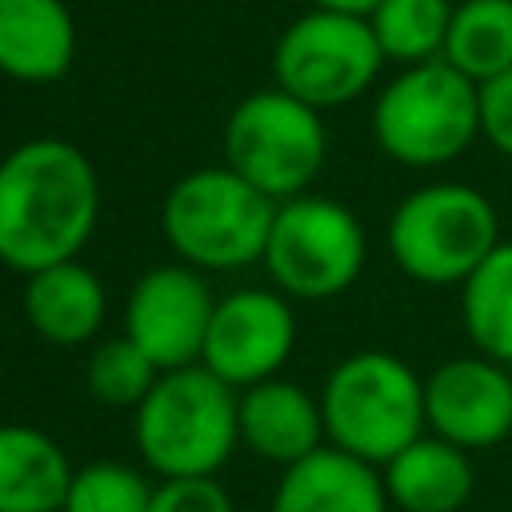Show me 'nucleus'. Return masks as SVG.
I'll list each match as a JSON object with an SVG mask.
<instances>
[{"label":"nucleus","mask_w":512,"mask_h":512,"mask_svg":"<svg viewBox=\"0 0 512 512\" xmlns=\"http://www.w3.org/2000/svg\"><path fill=\"white\" fill-rule=\"evenodd\" d=\"M212 312H216V300L200 268L156 264L128 292L124 336L140 344L160 372L188 368V364H200Z\"/></svg>","instance_id":"9d476101"},{"label":"nucleus","mask_w":512,"mask_h":512,"mask_svg":"<svg viewBox=\"0 0 512 512\" xmlns=\"http://www.w3.org/2000/svg\"><path fill=\"white\" fill-rule=\"evenodd\" d=\"M132 436L160 480L216 476L240 444V392L204 364L160 372L132 416Z\"/></svg>","instance_id":"f03ea898"},{"label":"nucleus","mask_w":512,"mask_h":512,"mask_svg":"<svg viewBox=\"0 0 512 512\" xmlns=\"http://www.w3.org/2000/svg\"><path fill=\"white\" fill-rule=\"evenodd\" d=\"M156 484H148L136 468L116 460H96L76 468L64 512H148Z\"/></svg>","instance_id":"5701e85b"},{"label":"nucleus","mask_w":512,"mask_h":512,"mask_svg":"<svg viewBox=\"0 0 512 512\" xmlns=\"http://www.w3.org/2000/svg\"><path fill=\"white\" fill-rule=\"evenodd\" d=\"M276 200L236 176L228 164L180 176L160 208V228L180 264L200 272H232L264 260Z\"/></svg>","instance_id":"7ed1b4c3"},{"label":"nucleus","mask_w":512,"mask_h":512,"mask_svg":"<svg viewBox=\"0 0 512 512\" xmlns=\"http://www.w3.org/2000/svg\"><path fill=\"white\" fill-rule=\"evenodd\" d=\"M24 320L48 344H60V348L88 344L104 324L100 276L80 260L48 264L24 276Z\"/></svg>","instance_id":"dca6fc26"},{"label":"nucleus","mask_w":512,"mask_h":512,"mask_svg":"<svg viewBox=\"0 0 512 512\" xmlns=\"http://www.w3.org/2000/svg\"><path fill=\"white\" fill-rule=\"evenodd\" d=\"M328 156V132L312 104L284 88L244 96L224 120V164L276 204L304 196Z\"/></svg>","instance_id":"0eeeda50"},{"label":"nucleus","mask_w":512,"mask_h":512,"mask_svg":"<svg viewBox=\"0 0 512 512\" xmlns=\"http://www.w3.org/2000/svg\"><path fill=\"white\" fill-rule=\"evenodd\" d=\"M368 244L352 208L328 196H292L276 204L264 268L284 296L328 300L356 284Z\"/></svg>","instance_id":"1a4fd4ad"},{"label":"nucleus","mask_w":512,"mask_h":512,"mask_svg":"<svg viewBox=\"0 0 512 512\" xmlns=\"http://www.w3.org/2000/svg\"><path fill=\"white\" fill-rule=\"evenodd\" d=\"M76 60V20L64 0H0V72L52 84Z\"/></svg>","instance_id":"2eb2a0df"},{"label":"nucleus","mask_w":512,"mask_h":512,"mask_svg":"<svg viewBox=\"0 0 512 512\" xmlns=\"http://www.w3.org/2000/svg\"><path fill=\"white\" fill-rule=\"evenodd\" d=\"M156 380H160V368L128 336H112V340L96 344L88 352V364H84L88 392L100 404H108V408H132L136 412L140 400L152 392Z\"/></svg>","instance_id":"4be33fe9"},{"label":"nucleus","mask_w":512,"mask_h":512,"mask_svg":"<svg viewBox=\"0 0 512 512\" xmlns=\"http://www.w3.org/2000/svg\"><path fill=\"white\" fill-rule=\"evenodd\" d=\"M148 512H232V496L216 476H180L156 484Z\"/></svg>","instance_id":"b1692460"},{"label":"nucleus","mask_w":512,"mask_h":512,"mask_svg":"<svg viewBox=\"0 0 512 512\" xmlns=\"http://www.w3.org/2000/svg\"><path fill=\"white\" fill-rule=\"evenodd\" d=\"M56 512H64V508H56Z\"/></svg>","instance_id":"bb28decb"},{"label":"nucleus","mask_w":512,"mask_h":512,"mask_svg":"<svg viewBox=\"0 0 512 512\" xmlns=\"http://www.w3.org/2000/svg\"><path fill=\"white\" fill-rule=\"evenodd\" d=\"M76 468L64 448L28 424H0V512H56Z\"/></svg>","instance_id":"f3484780"},{"label":"nucleus","mask_w":512,"mask_h":512,"mask_svg":"<svg viewBox=\"0 0 512 512\" xmlns=\"http://www.w3.org/2000/svg\"><path fill=\"white\" fill-rule=\"evenodd\" d=\"M388 504L376 464L332 444L288 464L272 492V512H388Z\"/></svg>","instance_id":"ddd939ff"},{"label":"nucleus","mask_w":512,"mask_h":512,"mask_svg":"<svg viewBox=\"0 0 512 512\" xmlns=\"http://www.w3.org/2000/svg\"><path fill=\"white\" fill-rule=\"evenodd\" d=\"M500 244L496 208L472 184H424L388 220V252L420 284H464Z\"/></svg>","instance_id":"423d86ee"},{"label":"nucleus","mask_w":512,"mask_h":512,"mask_svg":"<svg viewBox=\"0 0 512 512\" xmlns=\"http://www.w3.org/2000/svg\"><path fill=\"white\" fill-rule=\"evenodd\" d=\"M424 420L456 448H492L512 432V376L488 356H460L424 380Z\"/></svg>","instance_id":"f8f14e48"},{"label":"nucleus","mask_w":512,"mask_h":512,"mask_svg":"<svg viewBox=\"0 0 512 512\" xmlns=\"http://www.w3.org/2000/svg\"><path fill=\"white\" fill-rule=\"evenodd\" d=\"M452 0H380L368 12V24L376 32V44L384 60L396 64H424L444 56L448 24H452Z\"/></svg>","instance_id":"412c9836"},{"label":"nucleus","mask_w":512,"mask_h":512,"mask_svg":"<svg viewBox=\"0 0 512 512\" xmlns=\"http://www.w3.org/2000/svg\"><path fill=\"white\" fill-rule=\"evenodd\" d=\"M380 0H312V8H328V12H348V16H368Z\"/></svg>","instance_id":"a878e982"},{"label":"nucleus","mask_w":512,"mask_h":512,"mask_svg":"<svg viewBox=\"0 0 512 512\" xmlns=\"http://www.w3.org/2000/svg\"><path fill=\"white\" fill-rule=\"evenodd\" d=\"M384 488L404 512H456L472 496L468 452L440 436H420L384 464Z\"/></svg>","instance_id":"a211bd4d"},{"label":"nucleus","mask_w":512,"mask_h":512,"mask_svg":"<svg viewBox=\"0 0 512 512\" xmlns=\"http://www.w3.org/2000/svg\"><path fill=\"white\" fill-rule=\"evenodd\" d=\"M100 220V176L92 160L60 140L36 136L0 160V264L32 276L76 260Z\"/></svg>","instance_id":"f257e3e1"},{"label":"nucleus","mask_w":512,"mask_h":512,"mask_svg":"<svg viewBox=\"0 0 512 512\" xmlns=\"http://www.w3.org/2000/svg\"><path fill=\"white\" fill-rule=\"evenodd\" d=\"M324 436L368 464H388L424 436V380L392 352L344 356L320 388Z\"/></svg>","instance_id":"20e7f679"},{"label":"nucleus","mask_w":512,"mask_h":512,"mask_svg":"<svg viewBox=\"0 0 512 512\" xmlns=\"http://www.w3.org/2000/svg\"><path fill=\"white\" fill-rule=\"evenodd\" d=\"M444 60L476 84L512 68V0H460L452 8Z\"/></svg>","instance_id":"6ab92c4d"},{"label":"nucleus","mask_w":512,"mask_h":512,"mask_svg":"<svg viewBox=\"0 0 512 512\" xmlns=\"http://www.w3.org/2000/svg\"><path fill=\"white\" fill-rule=\"evenodd\" d=\"M384 68V52L368 16L308 8L296 16L272 48V80L288 96L316 112L340 108L372 88Z\"/></svg>","instance_id":"6e6552de"},{"label":"nucleus","mask_w":512,"mask_h":512,"mask_svg":"<svg viewBox=\"0 0 512 512\" xmlns=\"http://www.w3.org/2000/svg\"><path fill=\"white\" fill-rule=\"evenodd\" d=\"M372 136L384 156L408 168H436L480 136V84L444 56L400 68L372 104Z\"/></svg>","instance_id":"39448f33"},{"label":"nucleus","mask_w":512,"mask_h":512,"mask_svg":"<svg viewBox=\"0 0 512 512\" xmlns=\"http://www.w3.org/2000/svg\"><path fill=\"white\" fill-rule=\"evenodd\" d=\"M468 340L496 364H512V240H500L484 264L464 280Z\"/></svg>","instance_id":"aec40b11"},{"label":"nucleus","mask_w":512,"mask_h":512,"mask_svg":"<svg viewBox=\"0 0 512 512\" xmlns=\"http://www.w3.org/2000/svg\"><path fill=\"white\" fill-rule=\"evenodd\" d=\"M240 440L256 456L288 468L324 448L320 400L292 380H260L240 392Z\"/></svg>","instance_id":"4468645a"},{"label":"nucleus","mask_w":512,"mask_h":512,"mask_svg":"<svg viewBox=\"0 0 512 512\" xmlns=\"http://www.w3.org/2000/svg\"><path fill=\"white\" fill-rule=\"evenodd\" d=\"M480 136L512 160V68L480 84Z\"/></svg>","instance_id":"393cba45"},{"label":"nucleus","mask_w":512,"mask_h":512,"mask_svg":"<svg viewBox=\"0 0 512 512\" xmlns=\"http://www.w3.org/2000/svg\"><path fill=\"white\" fill-rule=\"evenodd\" d=\"M296 344V316L284 292L240 288L216 300L200 364L232 388H252L272 380Z\"/></svg>","instance_id":"9b49d317"}]
</instances>
